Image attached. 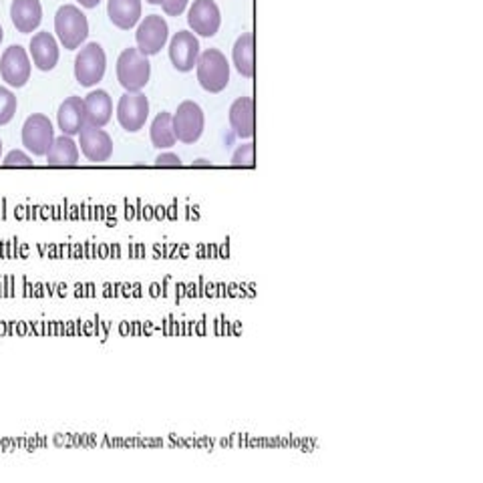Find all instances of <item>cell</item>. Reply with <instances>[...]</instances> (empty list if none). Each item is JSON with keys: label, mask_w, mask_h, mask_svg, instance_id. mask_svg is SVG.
Listing matches in <instances>:
<instances>
[{"label": "cell", "mask_w": 483, "mask_h": 483, "mask_svg": "<svg viewBox=\"0 0 483 483\" xmlns=\"http://www.w3.org/2000/svg\"><path fill=\"white\" fill-rule=\"evenodd\" d=\"M198 69V81L207 93H222L230 83V63L226 55L218 48H207V51L199 53V59L196 63Z\"/></svg>", "instance_id": "6da1fadb"}, {"label": "cell", "mask_w": 483, "mask_h": 483, "mask_svg": "<svg viewBox=\"0 0 483 483\" xmlns=\"http://www.w3.org/2000/svg\"><path fill=\"white\" fill-rule=\"evenodd\" d=\"M55 32L66 51H75V48H79L89 37L87 16L75 4H65L57 11Z\"/></svg>", "instance_id": "7a4b0ae2"}, {"label": "cell", "mask_w": 483, "mask_h": 483, "mask_svg": "<svg viewBox=\"0 0 483 483\" xmlns=\"http://www.w3.org/2000/svg\"><path fill=\"white\" fill-rule=\"evenodd\" d=\"M149 77H152V63L147 57L141 55L139 48H125L118 59L119 85L129 93H137L147 85Z\"/></svg>", "instance_id": "3957f363"}, {"label": "cell", "mask_w": 483, "mask_h": 483, "mask_svg": "<svg viewBox=\"0 0 483 483\" xmlns=\"http://www.w3.org/2000/svg\"><path fill=\"white\" fill-rule=\"evenodd\" d=\"M107 55L99 43H89L81 48L75 59V79L81 87H95L105 77Z\"/></svg>", "instance_id": "277c9868"}, {"label": "cell", "mask_w": 483, "mask_h": 483, "mask_svg": "<svg viewBox=\"0 0 483 483\" xmlns=\"http://www.w3.org/2000/svg\"><path fill=\"white\" fill-rule=\"evenodd\" d=\"M206 127V118L202 107L196 101H183L180 103L178 111L173 113V133H176V139L181 144H196V141L202 137Z\"/></svg>", "instance_id": "5b68a950"}, {"label": "cell", "mask_w": 483, "mask_h": 483, "mask_svg": "<svg viewBox=\"0 0 483 483\" xmlns=\"http://www.w3.org/2000/svg\"><path fill=\"white\" fill-rule=\"evenodd\" d=\"M55 141V129L51 119L43 113H35L22 125V145L32 155L45 157Z\"/></svg>", "instance_id": "8992f818"}, {"label": "cell", "mask_w": 483, "mask_h": 483, "mask_svg": "<svg viewBox=\"0 0 483 483\" xmlns=\"http://www.w3.org/2000/svg\"><path fill=\"white\" fill-rule=\"evenodd\" d=\"M168 37H170V27L163 16L160 14L145 16V19L139 22L137 32H136L139 53L145 57L157 55L165 47V43H168Z\"/></svg>", "instance_id": "52a82bcc"}, {"label": "cell", "mask_w": 483, "mask_h": 483, "mask_svg": "<svg viewBox=\"0 0 483 483\" xmlns=\"http://www.w3.org/2000/svg\"><path fill=\"white\" fill-rule=\"evenodd\" d=\"M31 71V57L21 45L8 47L3 57H0V75H3V81H6L8 87L21 89L27 85Z\"/></svg>", "instance_id": "ba28073f"}, {"label": "cell", "mask_w": 483, "mask_h": 483, "mask_svg": "<svg viewBox=\"0 0 483 483\" xmlns=\"http://www.w3.org/2000/svg\"><path fill=\"white\" fill-rule=\"evenodd\" d=\"M188 24L194 35L212 39L222 27L220 6L214 0H194L188 11Z\"/></svg>", "instance_id": "9c48e42d"}, {"label": "cell", "mask_w": 483, "mask_h": 483, "mask_svg": "<svg viewBox=\"0 0 483 483\" xmlns=\"http://www.w3.org/2000/svg\"><path fill=\"white\" fill-rule=\"evenodd\" d=\"M149 118V101L147 97L137 91V93L121 95L118 103V121L127 133H137L145 127Z\"/></svg>", "instance_id": "30bf717a"}, {"label": "cell", "mask_w": 483, "mask_h": 483, "mask_svg": "<svg viewBox=\"0 0 483 483\" xmlns=\"http://www.w3.org/2000/svg\"><path fill=\"white\" fill-rule=\"evenodd\" d=\"M79 145L83 155L93 163H105L113 155V139L103 127L85 125L79 133Z\"/></svg>", "instance_id": "8fae6325"}, {"label": "cell", "mask_w": 483, "mask_h": 483, "mask_svg": "<svg viewBox=\"0 0 483 483\" xmlns=\"http://www.w3.org/2000/svg\"><path fill=\"white\" fill-rule=\"evenodd\" d=\"M199 40L194 35V32L189 31H180L176 37L171 39L170 43V59L171 65L176 66L180 73H189L194 71V66L199 59Z\"/></svg>", "instance_id": "7c38bea8"}, {"label": "cell", "mask_w": 483, "mask_h": 483, "mask_svg": "<svg viewBox=\"0 0 483 483\" xmlns=\"http://www.w3.org/2000/svg\"><path fill=\"white\" fill-rule=\"evenodd\" d=\"M31 57L32 63L39 71H53L57 63H59V43L51 35V32H37L35 37L31 39Z\"/></svg>", "instance_id": "4fadbf2b"}, {"label": "cell", "mask_w": 483, "mask_h": 483, "mask_svg": "<svg viewBox=\"0 0 483 483\" xmlns=\"http://www.w3.org/2000/svg\"><path fill=\"white\" fill-rule=\"evenodd\" d=\"M57 123L63 136H79L81 129L87 125L85 118V101L81 97H69L65 99L57 113Z\"/></svg>", "instance_id": "5bb4252c"}, {"label": "cell", "mask_w": 483, "mask_h": 483, "mask_svg": "<svg viewBox=\"0 0 483 483\" xmlns=\"http://www.w3.org/2000/svg\"><path fill=\"white\" fill-rule=\"evenodd\" d=\"M11 19L16 31L29 35V32L37 31L40 21H43V6L39 0H13Z\"/></svg>", "instance_id": "9a60e30c"}, {"label": "cell", "mask_w": 483, "mask_h": 483, "mask_svg": "<svg viewBox=\"0 0 483 483\" xmlns=\"http://www.w3.org/2000/svg\"><path fill=\"white\" fill-rule=\"evenodd\" d=\"M230 125L240 139L254 137V99L252 97H238L230 107Z\"/></svg>", "instance_id": "2e32d148"}, {"label": "cell", "mask_w": 483, "mask_h": 483, "mask_svg": "<svg viewBox=\"0 0 483 483\" xmlns=\"http://www.w3.org/2000/svg\"><path fill=\"white\" fill-rule=\"evenodd\" d=\"M85 101V118L87 125H93V127H105L107 123L113 118V101L107 91L97 89L91 91V93L83 99Z\"/></svg>", "instance_id": "e0dca14e"}, {"label": "cell", "mask_w": 483, "mask_h": 483, "mask_svg": "<svg viewBox=\"0 0 483 483\" xmlns=\"http://www.w3.org/2000/svg\"><path fill=\"white\" fill-rule=\"evenodd\" d=\"M107 14L115 27L129 31L141 21V0H110Z\"/></svg>", "instance_id": "ac0fdd59"}, {"label": "cell", "mask_w": 483, "mask_h": 483, "mask_svg": "<svg viewBox=\"0 0 483 483\" xmlns=\"http://www.w3.org/2000/svg\"><path fill=\"white\" fill-rule=\"evenodd\" d=\"M47 163L55 165V168H71V165L79 163V145L75 144L71 136L55 137L51 149L47 152Z\"/></svg>", "instance_id": "d6986e66"}, {"label": "cell", "mask_w": 483, "mask_h": 483, "mask_svg": "<svg viewBox=\"0 0 483 483\" xmlns=\"http://www.w3.org/2000/svg\"><path fill=\"white\" fill-rule=\"evenodd\" d=\"M232 59H234V65L242 77H254V35L252 32H244L240 35L234 51H232Z\"/></svg>", "instance_id": "ffe728a7"}, {"label": "cell", "mask_w": 483, "mask_h": 483, "mask_svg": "<svg viewBox=\"0 0 483 483\" xmlns=\"http://www.w3.org/2000/svg\"><path fill=\"white\" fill-rule=\"evenodd\" d=\"M176 133H173V115L162 111L152 123V144L157 149H170L176 145Z\"/></svg>", "instance_id": "44dd1931"}, {"label": "cell", "mask_w": 483, "mask_h": 483, "mask_svg": "<svg viewBox=\"0 0 483 483\" xmlns=\"http://www.w3.org/2000/svg\"><path fill=\"white\" fill-rule=\"evenodd\" d=\"M16 95L8 87H0V125H8L16 115Z\"/></svg>", "instance_id": "7402d4cb"}, {"label": "cell", "mask_w": 483, "mask_h": 483, "mask_svg": "<svg viewBox=\"0 0 483 483\" xmlns=\"http://www.w3.org/2000/svg\"><path fill=\"white\" fill-rule=\"evenodd\" d=\"M254 154H256L254 144L240 145L234 152V155H232V165H234V168H252Z\"/></svg>", "instance_id": "603a6c76"}, {"label": "cell", "mask_w": 483, "mask_h": 483, "mask_svg": "<svg viewBox=\"0 0 483 483\" xmlns=\"http://www.w3.org/2000/svg\"><path fill=\"white\" fill-rule=\"evenodd\" d=\"M3 165H6V168H32L35 162H32V157L21 152V149H14V152L6 154V157L3 160Z\"/></svg>", "instance_id": "cb8c5ba5"}, {"label": "cell", "mask_w": 483, "mask_h": 483, "mask_svg": "<svg viewBox=\"0 0 483 483\" xmlns=\"http://www.w3.org/2000/svg\"><path fill=\"white\" fill-rule=\"evenodd\" d=\"M189 0H163V13L168 16H180L188 8Z\"/></svg>", "instance_id": "d4e9b609"}, {"label": "cell", "mask_w": 483, "mask_h": 483, "mask_svg": "<svg viewBox=\"0 0 483 483\" xmlns=\"http://www.w3.org/2000/svg\"><path fill=\"white\" fill-rule=\"evenodd\" d=\"M155 163L162 165V168H180L181 160H180V155H176V154H160L157 155Z\"/></svg>", "instance_id": "484cf974"}, {"label": "cell", "mask_w": 483, "mask_h": 483, "mask_svg": "<svg viewBox=\"0 0 483 483\" xmlns=\"http://www.w3.org/2000/svg\"><path fill=\"white\" fill-rule=\"evenodd\" d=\"M77 3L81 6H85V8H95V6H99V3H101V0H77Z\"/></svg>", "instance_id": "4316f807"}, {"label": "cell", "mask_w": 483, "mask_h": 483, "mask_svg": "<svg viewBox=\"0 0 483 483\" xmlns=\"http://www.w3.org/2000/svg\"><path fill=\"white\" fill-rule=\"evenodd\" d=\"M145 3H149V4H154V6H157V4H163V0H145Z\"/></svg>", "instance_id": "83f0119b"}, {"label": "cell", "mask_w": 483, "mask_h": 483, "mask_svg": "<svg viewBox=\"0 0 483 483\" xmlns=\"http://www.w3.org/2000/svg\"><path fill=\"white\" fill-rule=\"evenodd\" d=\"M194 165H210V162H206V160H198V162H194Z\"/></svg>", "instance_id": "f1b7e54d"}, {"label": "cell", "mask_w": 483, "mask_h": 483, "mask_svg": "<svg viewBox=\"0 0 483 483\" xmlns=\"http://www.w3.org/2000/svg\"><path fill=\"white\" fill-rule=\"evenodd\" d=\"M3 39H4V31H3V27H0V43H3Z\"/></svg>", "instance_id": "f546056e"}, {"label": "cell", "mask_w": 483, "mask_h": 483, "mask_svg": "<svg viewBox=\"0 0 483 483\" xmlns=\"http://www.w3.org/2000/svg\"><path fill=\"white\" fill-rule=\"evenodd\" d=\"M0 155H3V139H0Z\"/></svg>", "instance_id": "4dcf8cb0"}]
</instances>
